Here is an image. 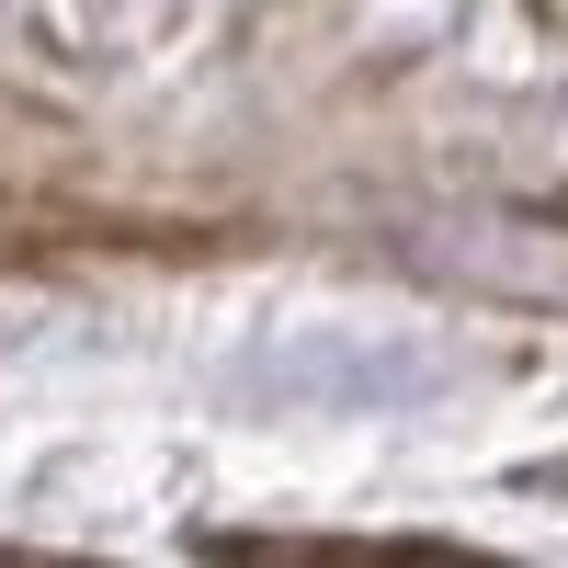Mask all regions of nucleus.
I'll return each instance as SVG.
<instances>
[{
    "label": "nucleus",
    "instance_id": "f257e3e1",
    "mask_svg": "<svg viewBox=\"0 0 568 568\" xmlns=\"http://www.w3.org/2000/svg\"><path fill=\"white\" fill-rule=\"evenodd\" d=\"M546 12H557V0H546Z\"/></svg>",
    "mask_w": 568,
    "mask_h": 568
}]
</instances>
